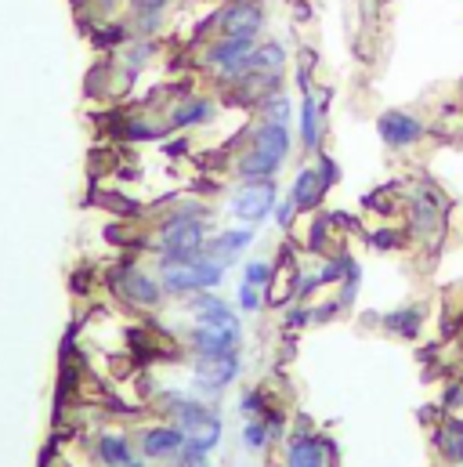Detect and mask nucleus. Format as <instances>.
Here are the masks:
<instances>
[{
	"mask_svg": "<svg viewBox=\"0 0 463 467\" xmlns=\"http://www.w3.org/2000/svg\"><path fill=\"white\" fill-rule=\"evenodd\" d=\"M207 243V225L200 218H167L163 228H160V254H163V264H192L203 257V247Z\"/></svg>",
	"mask_w": 463,
	"mask_h": 467,
	"instance_id": "1",
	"label": "nucleus"
},
{
	"mask_svg": "<svg viewBox=\"0 0 463 467\" xmlns=\"http://www.w3.org/2000/svg\"><path fill=\"white\" fill-rule=\"evenodd\" d=\"M167 402H171L174 420H178V427L185 432L188 442H196V446H203V449H214V446H217V439H221V420H217L200 399L181 395V392H171Z\"/></svg>",
	"mask_w": 463,
	"mask_h": 467,
	"instance_id": "2",
	"label": "nucleus"
},
{
	"mask_svg": "<svg viewBox=\"0 0 463 467\" xmlns=\"http://www.w3.org/2000/svg\"><path fill=\"white\" fill-rule=\"evenodd\" d=\"M224 279V264H217L214 257H200L192 264H163V290L171 294H200V290H214Z\"/></svg>",
	"mask_w": 463,
	"mask_h": 467,
	"instance_id": "3",
	"label": "nucleus"
},
{
	"mask_svg": "<svg viewBox=\"0 0 463 467\" xmlns=\"http://www.w3.org/2000/svg\"><path fill=\"white\" fill-rule=\"evenodd\" d=\"M257 48V36H224V41L207 48V65L221 76V80H243L250 73V55Z\"/></svg>",
	"mask_w": 463,
	"mask_h": 467,
	"instance_id": "4",
	"label": "nucleus"
},
{
	"mask_svg": "<svg viewBox=\"0 0 463 467\" xmlns=\"http://www.w3.org/2000/svg\"><path fill=\"white\" fill-rule=\"evenodd\" d=\"M243 363L236 352H224V356H200L196 366H192V387L200 395H221L224 387L239 377Z\"/></svg>",
	"mask_w": 463,
	"mask_h": 467,
	"instance_id": "5",
	"label": "nucleus"
},
{
	"mask_svg": "<svg viewBox=\"0 0 463 467\" xmlns=\"http://www.w3.org/2000/svg\"><path fill=\"white\" fill-rule=\"evenodd\" d=\"M276 211V181L264 178V181H247L236 196H231V214H236L239 221H264L268 214Z\"/></svg>",
	"mask_w": 463,
	"mask_h": 467,
	"instance_id": "6",
	"label": "nucleus"
},
{
	"mask_svg": "<svg viewBox=\"0 0 463 467\" xmlns=\"http://www.w3.org/2000/svg\"><path fill=\"white\" fill-rule=\"evenodd\" d=\"M109 283H112V290L120 294L124 301H131L138 308H156L160 297H163V287L152 279L148 272H141V268H116L112 276H109Z\"/></svg>",
	"mask_w": 463,
	"mask_h": 467,
	"instance_id": "7",
	"label": "nucleus"
},
{
	"mask_svg": "<svg viewBox=\"0 0 463 467\" xmlns=\"http://www.w3.org/2000/svg\"><path fill=\"white\" fill-rule=\"evenodd\" d=\"M243 341V326L236 323H196L188 330V344L196 348L200 356H224V352H236Z\"/></svg>",
	"mask_w": 463,
	"mask_h": 467,
	"instance_id": "8",
	"label": "nucleus"
},
{
	"mask_svg": "<svg viewBox=\"0 0 463 467\" xmlns=\"http://www.w3.org/2000/svg\"><path fill=\"white\" fill-rule=\"evenodd\" d=\"M217 26L224 36H257L264 29V8L257 0H231L217 15Z\"/></svg>",
	"mask_w": 463,
	"mask_h": 467,
	"instance_id": "9",
	"label": "nucleus"
},
{
	"mask_svg": "<svg viewBox=\"0 0 463 467\" xmlns=\"http://www.w3.org/2000/svg\"><path fill=\"white\" fill-rule=\"evenodd\" d=\"M376 131H380V138L388 142V145H395V149H406V145L420 142V134H423V124L416 120L413 112H402V109H395V112H383V116H380V120H376Z\"/></svg>",
	"mask_w": 463,
	"mask_h": 467,
	"instance_id": "10",
	"label": "nucleus"
},
{
	"mask_svg": "<svg viewBox=\"0 0 463 467\" xmlns=\"http://www.w3.org/2000/svg\"><path fill=\"white\" fill-rule=\"evenodd\" d=\"M185 446V432L174 424V427H148L141 435V453L148 460H174Z\"/></svg>",
	"mask_w": 463,
	"mask_h": 467,
	"instance_id": "11",
	"label": "nucleus"
},
{
	"mask_svg": "<svg viewBox=\"0 0 463 467\" xmlns=\"http://www.w3.org/2000/svg\"><path fill=\"white\" fill-rule=\"evenodd\" d=\"M438 221H442V200L435 196L431 188H420L416 196H413V214H409L413 232H416V236H423V240H431Z\"/></svg>",
	"mask_w": 463,
	"mask_h": 467,
	"instance_id": "12",
	"label": "nucleus"
},
{
	"mask_svg": "<svg viewBox=\"0 0 463 467\" xmlns=\"http://www.w3.org/2000/svg\"><path fill=\"white\" fill-rule=\"evenodd\" d=\"M254 149H257L261 156H268L272 164H279V167H283L286 152H290V131H286V124L261 120V124L254 127Z\"/></svg>",
	"mask_w": 463,
	"mask_h": 467,
	"instance_id": "13",
	"label": "nucleus"
},
{
	"mask_svg": "<svg viewBox=\"0 0 463 467\" xmlns=\"http://www.w3.org/2000/svg\"><path fill=\"white\" fill-rule=\"evenodd\" d=\"M250 243H254V232H250V228H236V232L228 228V232H221V236H217V240H214L203 254H207V257H214L217 264H224V268H228V264L236 261V257H239Z\"/></svg>",
	"mask_w": 463,
	"mask_h": 467,
	"instance_id": "14",
	"label": "nucleus"
},
{
	"mask_svg": "<svg viewBox=\"0 0 463 467\" xmlns=\"http://www.w3.org/2000/svg\"><path fill=\"white\" fill-rule=\"evenodd\" d=\"M188 311L196 323H236V311L228 308V301L214 297L210 290H200L196 297L188 301Z\"/></svg>",
	"mask_w": 463,
	"mask_h": 467,
	"instance_id": "15",
	"label": "nucleus"
},
{
	"mask_svg": "<svg viewBox=\"0 0 463 467\" xmlns=\"http://www.w3.org/2000/svg\"><path fill=\"white\" fill-rule=\"evenodd\" d=\"M323 192H326V181H323V174L319 171H300L297 174V181H293V192H290V200L300 207V211H315L319 207V200H323Z\"/></svg>",
	"mask_w": 463,
	"mask_h": 467,
	"instance_id": "16",
	"label": "nucleus"
},
{
	"mask_svg": "<svg viewBox=\"0 0 463 467\" xmlns=\"http://www.w3.org/2000/svg\"><path fill=\"white\" fill-rule=\"evenodd\" d=\"M283 69H286V51H283V44L264 41V44H257V48H254V55H250V73L283 76Z\"/></svg>",
	"mask_w": 463,
	"mask_h": 467,
	"instance_id": "17",
	"label": "nucleus"
},
{
	"mask_svg": "<svg viewBox=\"0 0 463 467\" xmlns=\"http://www.w3.org/2000/svg\"><path fill=\"white\" fill-rule=\"evenodd\" d=\"M286 463L290 467H326V449L319 439H293L286 446Z\"/></svg>",
	"mask_w": 463,
	"mask_h": 467,
	"instance_id": "18",
	"label": "nucleus"
},
{
	"mask_svg": "<svg viewBox=\"0 0 463 467\" xmlns=\"http://www.w3.org/2000/svg\"><path fill=\"white\" fill-rule=\"evenodd\" d=\"M435 446L445 460H463V417H449L438 432H435Z\"/></svg>",
	"mask_w": 463,
	"mask_h": 467,
	"instance_id": "19",
	"label": "nucleus"
},
{
	"mask_svg": "<svg viewBox=\"0 0 463 467\" xmlns=\"http://www.w3.org/2000/svg\"><path fill=\"white\" fill-rule=\"evenodd\" d=\"M300 142L307 152H315L319 142H323V116H319V102L315 95L304 98V109H300Z\"/></svg>",
	"mask_w": 463,
	"mask_h": 467,
	"instance_id": "20",
	"label": "nucleus"
},
{
	"mask_svg": "<svg viewBox=\"0 0 463 467\" xmlns=\"http://www.w3.org/2000/svg\"><path fill=\"white\" fill-rule=\"evenodd\" d=\"M236 171L247 178V181H264V178H276V171H279V164H272L268 156H261L254 145L239 156V164H236Z\"/></svg>",
	"mask_w": 463,
	"mask_h": 467,
	"instance_id": "21",
	"label": "nucleus"
},
{
	"mask_svg": "<svg viewBox=\"0 0 463 467\" xmlns=\"http://www.w3.org/2000/svg\"><path fill=\"white\" fill-rule=\"evenodd\" d=\"M95 453H98V460H102L105 467H120V463H131V460H134V456H131L127 435H102L98 446H95Z\"/></svg>",
	"mask_w": 463,
	"mask_h": 467,
	"instance_id": "22",
	"label": "nucleus"
},
{
	"mask_svg": "<svg viewBox=\"0 0 463 467\" xmlns=\"http://www.w3.org/2000/svg\"><path fill=\"white\" fill-rule=\"evenodd\" d=\"M210 112H214V105H210L207 98H188V102H181V105L171 112V127L203 124V120H210Z\"/></svg>",
	"mask_w": 463,
	"mask_h": 467,
	"instance_id": "23",
	"label": "nucleus"
},
{
	"mask_svg": "<svg viewBox=\"0 0 463 467\" xmlns=\"http://www.w3.org/2000/svg\"><path fill=\"white\" fill-rule=\"evenodd\" d=\"M420 319H423L420 308H398V311H391V316L383 319V326H388L391 333H398V337H416L420 333Z\"/></svg>",
	"mask_w": 463,
	"mask_h": 467,
	"instance_id": "24",
	"label": "nucleus"
},
{
	"mask_svg": "<svg viewBox=\"0 0 463 467\" xmlns=\"http://www.w3.org/2000/svg\"><path fill=\"white\" fill-rule=\"evenodd\" d=\"M261 116L272 124H290V98H283V95L261 98Z\"/></svg>",
	"mask_w": 463,
	"mask_h": 467,
	"instance_id": "25",
	"label": "nucleus"
},
{
	"mask_svg": "<svg viewBox=\"0 0 463 467\" xmlns=\"http://www.w3.org/2000/svg\"><path fill=\"white\" fill-rule=\"evenodd\" d=\"M272 276H276L272 261H250L247 264V283L250 287H268V283H272Z\"/></svg>",
	"mask_w": 463,
	"mask_h": 467,
	"instance_id": "26",
	"label": "nucleus"
},
{
	"mask_svg": "<svg viewBox=\"0 0 463 467\" xmlns=\"http://www.w3.org/2000/svg\"><path fill=\"white\" fill-rule=\"evenodd\" d=\"M268 435H272V432H268V427L261 424V420H254V424H247V432H243V439H247V449H264L268 446Z\"/></svg>",
	"mask_w": 463,
	"mask_h": 467,
	"instance_id": "27",
	"label": "nucleus"
},
{
	"mask_svg": "<svg viewBox=\"0 0 463 467\" xmlns=\"http://www.w3.org/2000/svg\"><path fill=\"white\" fill-rule=\"evenodd\" d=\"M239 308H243V311H257V308H261V294H257V287L243 283V290H239Z\"/></svg>",
	"mask_w": 463,
	"mask_h": 467,
	"instance_id": "28",
	"label": "nucleus"
},
{
	"mask_svg": "<svg viewBox=\"0 0 463 467\" xmlns=\"http://www.w3.org/2000/svg\"><path fill=\"white\" fill-rule=\"evenodd\" d=\"M297 211H300V207H297L293 200H286V203H279V211H276V221H279L283 228H290V225H293V218H297Z\"/></svg>",
	"mask_w": 463,
	"mask_h": 467,
	"instance_id": "29",
	"label": "nucleus"
},
{
	"mask_svg": "<svg viewBox=\"0 0 463 467\" xmlns=\"http://www.w3.org/2000/svg\"><path fill=\"white\" fill-rule=\"evenodd\" d=\"M120 467H145V463H134V460H131V463H120Z\"/></svg>",
	"mask_w": 463,
	"mask_h": 467,
	"instance_id": "30",
	"label": "nucleus"
},
{
	"mask_svg": "<svg viewBox=\"0 0 463 467\" xmlns=\"http://www.w3.org/2000/svg\"><path fill=\"white\" fill-rule=\"evenodd\" d=\"M200 467H207V463H200Z\"/></svg>",
	"mask_w": 463,
	"mask_h": 467,
	"instance_id": "31",
	"label": "nucleus"
}]
</instances>
